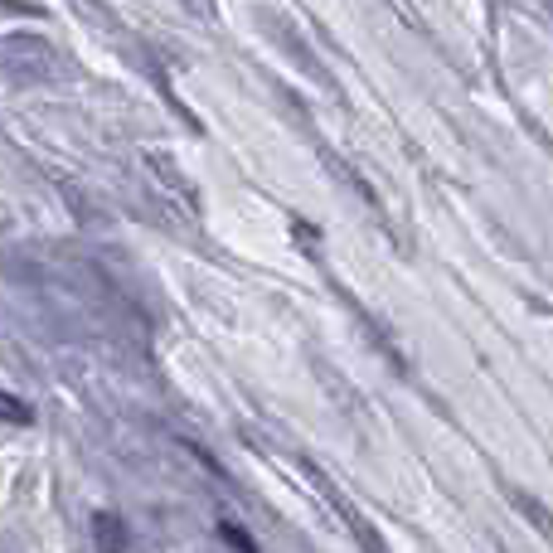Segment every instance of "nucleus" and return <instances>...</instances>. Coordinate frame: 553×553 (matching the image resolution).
Listing matches in <instances>:
<instances>
[{"label": "nucleus", "mask_w": 553, "mask_h": 553, "mask_svg": "<svg viewBox=\"0 0 553 553\" xmlns=\"http://www.w3.org/2000/svg\"><path fill=\"white\" fill-rule=\"evenodd\" d=\"M219 534L228 539V549H238V553H257V544H252V539H248V534H243L238 524H228V520L219 524Z\"/></svg>", "instance_id": "6"}, {"label": "nucleus", "mask_w": 553, "mask_h": 553, "mask_svg": "<svg viewBox=\"0 0 553 553\" xmlns=\"http://www.w3.org/2000/svg\"><path fill=\"white\" fill-rule=\"evenodd\" d=\"M93 549L98 553H131V529L116 510H98L93 515Z\"/></svg>", "instance_id": "4"}, {"label": "nucleus", "mask_w": 553, "mask_h": 553, "mask_svg": "<svg viewBox=\"0 0 553 553\" xmlns=\"http://www.w3.org/2000/svg\"><path fill=\"white\" fill-rule=\"evenodd\" d=\"M141 170H146L151 195H156L175 219L199 223V190H195V180L175 165V156H165V151H146V156H141Z\"/></svg>", "instance_id": "2"}, {"label": "nucleus", "mask_w": 553, "mask_h": 553, "mask_svg": "<svg viewBox=\"0 0 553 553\" xmlns=\"http://www.w3.org/2000/svg\"><path fill=\"white\" fill-rule=\"evenodd\" d=\"M306 476H311V480H316V490H321V500H326V505H331L335 515H340V520H344V524H349V534H354V539H359V549H364V553H388V549H384V539H379V529H374V524H364V520H359V510H354V505H349V500H344V495H340V490H335L331 480H321V476H316V471H311V466H306Z\"/></svg>", "instance_id": "3"}, {"label": "nucleus", "mask_w": 553, "mask_h": 553, "mask_svg": "<svg viewBox=\"0 0 553 553\" xmlns=\"http://www.w3.org/2000/svg\"><path fill=\"white\" fill-rule=\"evenodd\" d=\"M0 423L5 427H34V403H24L20 393H5L0 388Z\"/></svg>", "instance_id": "5"}, {"label": "nucleus", "mask_w": 553, "mask_h": 553, "mask_svg": "<svg viewBox=\"0 0 553 553\" xmlns=\"http://www.w3.org/2000/svg\"><path fill=\"white\" fill-rule=\"evenodd\" d=\"M0 73L10 88H44V83L68 78V59L44 34L15 29V34H0Z\"/></svg>", "instance_id": "1"}]
</instances>
